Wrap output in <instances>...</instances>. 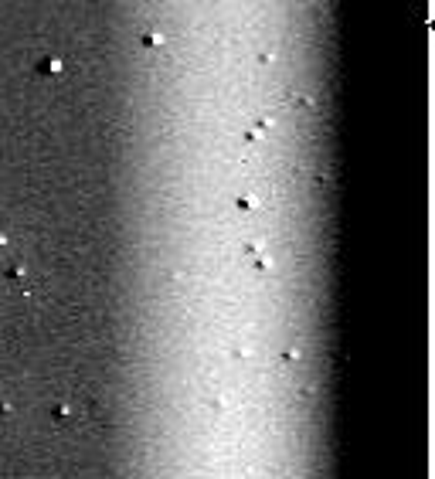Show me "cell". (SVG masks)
I'll use <instances>...</instances> for the list:
<instances>
[{
    "mask_svg": "<svg viewBox=\"0 0 435 479\" xmlns=\"http://www.w3.org/2000/svg\"><path fill=\"white\" fill-rule=\"evenodd\" d=\"M41 72H44V75H58V72H61V61H58V58H41Z\"/></svg>",
    "mask_w": 435,
    "mask_h": 479,
    "instance_id": "1",
    "label": "cell"
}]
</instances>
